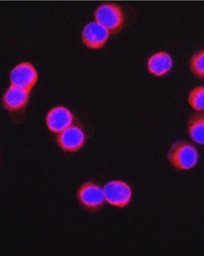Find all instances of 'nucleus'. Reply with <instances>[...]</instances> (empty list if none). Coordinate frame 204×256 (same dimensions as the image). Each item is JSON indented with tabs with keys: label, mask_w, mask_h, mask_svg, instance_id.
Listing matches in <instances>:
<instances>
[{
	"label": "nucleus",
	"mask_w": 204,
	"mask_h": 256,
	"mask_svg": "<svg viewBox=\"0 0 204 256\" xmlns=\"http://www.w3.org/2000/svg\"><path fill=\"white\" fill-rule=\"evenodd\" d=\"M169 160L178 170H190L199 162V152L191 143L185 141L175 142L168 155Z\"/></svg>",
	"instance_id": "f257e3e1"
},
{
	"label": "nucleus",
	"mask_w": 204,
	"mask_h": 256,
	"mask_svg": "<svg viewBox=\"0 0 204 256\" xmlns=\"http://www.w3.org/2000/svg\"><path fill=\"white\" fill-rule=\"evenodd\" d=\"M94 16L97 22L112 34L120 32L124 24V16L121 8L112 3L101 4L97 8Z\"/></svg>",
	"instance_id": "f03ea898"
},
{
	"label": "nucleus",
	"mask_w": 204,
	"mask_h": 256,
	"mask_svg": "<svg viewBox=\"0 0 204 256\" xmlns=\"http://www.w3.org/2000/svg\"><path fill=\"white\" fill-rule=\"evenodd\" d=\"M106 200L111 205L123 208L129 205L132 200V192L126 182L113 180L107 182L103 188Z\"/></svg>",
	"instance_id": "7ed1b4c3"
},
{
	"label": "nucleus",
	"mask_w": 204,
	"mask_h": 256,
	"mask_svg": "<svg viewBox=\"0 0 204 256\" xmlns=\"http://www.w3.org/2000/svg\"><path fill=\"white\" fill-rule=\"evenodd\" d=\"M37 79V71L28 62H24L16 66L10 73L11 84L28 91L36 84Z\"/></svg>",
	"instance_id": "20e7f679"
},
{
	"label": "nucleus",
	"mask_w": 204,
	"mask_h": 256,
	"mask_svg": "<svg viewBox=\"0 0 204 256\" xmlns=\"http://www.w3.org/2000/svg\"><path fill=\"white\" fill-rule=\"evenodd\" d=\"M79 200L83 206L89 210H97L104 204V191L94 182L83 184L77 192Z\"/></svg>",
	"instance_id": "39448f33"
},
{
	"label": "nucleus",
	"mask_w": 204,
	"mask_h": 256,
	"mask_svg": "<svg viewBox=\"0 0 204 256\" xmlns=\"http://www.w3.org/2000/svg\"><path fill=\"white\" fill-rule=\"evenodd\" d=\"M84 132L78 126H70L65 130L59 132L57 142L59 147L65 152H74L80 150L84 146Z\"/></svg>",
	"instance_id": "423d86ee"
},
{
	"label": "nucleus",
	"mask_w": 204,
	"mask_h": 256,
	"mask_svg": "<svg viewBox=\"0 0 204 256\" xmlns=\"http://www.w3.org/2000/svg\"><path fill=\"white\" fill-rule=\"evenodd\" d=\"M110 32L98 22H90L83 32V41L85 45L92 50L103 48L109 38Z\"/></svg>",
	"instance_id": "0eeeda50"
},
{
	"label": "nucleus",
	"mask_w": 204,
	"mask_h": 256,
	"mask_svg": "<svg viewBox=\"0 0 204 256\" xmlns=\"http://www.w3.org/2000/svg\"><path fill=\"white\" fill-rule=\"evenodd\" d=\"M74 117L69 110L64 106H56L48 112L46 124L54 132H61L72 124Z\"/></svg>",
	"instance_id": "6e6552de"
},
{
	"label": "nucleus",
	"mask_w": 204,
	"mask_h": 256,
	"mask_svg": "<svg viewBox=\"0 0 204 256\" xmlns=\"http://www.w3.org/2000/svg\"><path fill=\"white\" fill-rule=\"evenodd\" d=\"M30 91L12 85L3 96V104L10 111H19L23 109L28 103Z\"/></svg>",
	"instance_id": "1a4fd4ad"
},
{
	"label": "nucleus",
	"mask_w": 204,
	"mask_h": 256,
	"mask_svg": "<svg viewBox=\"0 0 204 256\" xmlns=\"http://www.w3.org/2000/svg\"><path fill=\"white\" fill-rule=\"evenodd\" d=\"M173 66L171 56L165 52H160L154 54L148 62V68L152 74L156 76L167 74Z\"/></svg>",
	"instance_id": "9d476101"
},
{
	"label": "nucleus",
	"mask_w": 204,
	"mask_h": 256,
	"mask_svg": "<svg viewBox=\"0 0 204 256\" xmlns=\"http://www.w3.org/2000/svg\"><path fill=\"white\" fill-rule=\"evenodd\" d=\"M188 130L193 141L204 144V114H196L189 120Z\"/></svg>",
	"instance_id": "9b49d317"
},
{
	"label": "nucleus",
	"mask_w": 204,
	"mask_h": 256,
	"mask_svg": "<svg viewBox=\"0 0 204 256\" xmlns=\"http://www.w3.org/2000/svg\"><path fill=\"white\" fill-rule=\"evenodd\" d=\"M189 103L195 110H204V86H199L191 91L189 96Z\"/></svg>",
	"instance_id": "f8f14e48"
},
{
	"label": "nucleus",
	"mask_w": 204,
	"mask_h": 256,
	"mask_svg": "<svg viewBox=\"0 0 204 256\" xmlns=\"http://www.w3.org/2000/svg\"><path fill=\"white\" fill-rule=\"evenodd\" d=\"M190 66L197 77L204 78V50L198 52L193 56Z\"/></svg>",
	"instance_id": "ddd939ff"
}]
</instances>
